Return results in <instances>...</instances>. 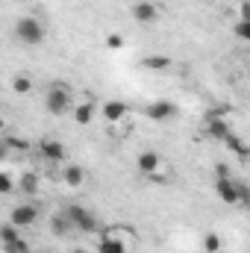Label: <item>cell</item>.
I'll use <instances>...</instances> for the list:
<instances>
[{
	"label": "cell",
	"mask_w": 250,
	"mask_h": 253,
	"mask_svg": "<svg viewBox=\"0 0 250 253\" xmlns=\"http://www.w3.org/2000/svg\"><path fill=\"white\" fill-rule=\"evenodd\" d=\"M94 118V103H74V121L80 126H88Z\"/></svg>",
	"instance_id": "14"
},
{
	"label": "cell",
	"mask_w": 250,
	"mask_h": 253,
	"mask_svg": "<svg viewBox=\"0 0 250 253\" xmlns=\"http://www.w3.org/2000/svg\"><path fill=\"white\" fill-rule=\"evenodd\" d=\"M103 118L109 121V124H121L126 118V112H129V106H126L124 100H109V103H103Z\"/></svg>",
	"instance_id": "11"
},
{
	"label": "cell",
	"mask_w": 250,
	"mask_h": 253,
	"mask_svg": "<svg viewBox=\"0 0 250 253\" xmlns=\"http://www.w3.org/2000/svg\"><path fill=\"white\" fill-rule=\"evenodd\" d=\"M233 33H236V39L250 42V21H248V18H239V21H236V27H233Z\"/></svg>",
	"instance_id": "22"
},
{
	"label": "cell",
	"mask_w": 250,
	"mask_h": 253,
	"mask_svg": "<svg viewBox=\"0 0 250 253\" xmlns=\"http://www.w3.org/2000/svg\"><path fill=\"white\" fill-rule=\"evenodd\" d=\"M12 91H15V94H30V91H33V80H30L27 74H15V77H12Z\"/></svg>",
	"instance_id": "18"
},
{
	"label": "cell",
	"mask_w": 250,
	"mask_h": 253,
	"mask_svg": "<svg viewBox=\"0 0 250 253\" xmlns=\"http://www.w3.org/2000/svg\"><path fill=\"white\" fill-rule=\"evenodd\" d=\"M106 47H109V50H121V47H124V39H121L118 33H112V36L106 39Z\"/></svg>",
	"instance_id": "25"
},
{
	"label": "cell",
	"mask_w": 250,
	"mask_h": 253,
	"mask_svg": "<svg viewBox=\"0 0 250 253\" xmlns=\"http://www.w3.org/2000/svg\"><path fill=\"white\" fill-rule=\"evenodd\" d=\"M203 251L218 253L221 251V236H218V233H206V236H203Z\"/></svg>",
	"instance_id": "21"
},
{
	"label": "cell",
	"mask_w": 250,
	"mask_h": 253,
	"mask_svg": "<svg viewBox=\"0 0 250 253\" xmlns=\"http://www.w3.org/2000/svg\"><path fill=\"white\" fill-rule=\"evenodd\" d=\"M30 253H47V251H30Z\"/></svg>",
	"instance_id": "31"
},
{
	"label": "cell",
	"mask_w": 250,
	"mask_h": 253,
	"mask_svg": "<svg viewBox=\"0 0 250 253\" xmlns=\"http://www.w3.org/2000/svg\"><path fill=\"white\" fill-rule=\"evenodd\" d=\"M203 129H206V135H212L215 141H224V138L233 132V129H230V121L221 118V115H209V121H206Z\"/></svg>",
	"instance_id": "8"
},
{
	"label": "cell",
	"mask_w": 250,
	"mask_h": 253,
	"mask_svg": "<svg viewBox=\"0 0 250 253\" xmlns=\"http://www.w3.org/2000/svg\"><path fill=\"white\" fill-rule=\"evenodd\" d=\"M15 39L21 44H42L44 42V24L33 15H24L15 21Z\"/></svg>",
	"instance_id": "2"
},
{
	"label": "cell",
	"mask_w": 250,
	"mask_h": 253,
	"mask_svg": "<svg viewBox=\"0 0 250 253\" xmlns=\"http://www.w3.org/2000/svg\"><path fill=\"white\" fill-rule=\"evenodd\" d=\"M141 68H144V71H165V68H171V56H162V53L144 56V59H141Z\"/></svg>",
	"instance_id": "15"
},
{
	"label": "cell",
	"mask_w": 250,
	"mask_h": 253,
	"mask_svg": "<svg viewBox=\"0 0 250 253\" xmlns=\"http://www.w3.org/2000/svg\"><path fill=\"white\" fill-rule=\"evenodd\" d=\"M15 3H30V0H15Z\"/></svg>",
	"instance_id": "30"
},
{
	"label": "cell",
	"mask_w": 250,
	"mask_h": 253,
	"mask_svg": "<svg viewBox=\"0 0 250 253\" xmlns=\"http://www.w3.org/2000/svg\"><path fill=\"white\" fill-rule=\"evenodd\" d=\"M147 118L150 121H171V118H177V103H171V100H153V103H147Z\"/></svg>",
	"instance_id": "6"
},
{
	"label": "cell",
	"mask_w": 250,
	"mask_h": 253,
	"mask_svg": "<svg viewBox=\"0 0 250 253\" xmlns=\"http://www.w3.org/2000/svg\"><path fill=\"white\" fill-rule=\"evenodd\" d=\"M132 18H135L138 24H153V21L159 18V9H156V3H150V0H138V3L132 6Z\"/></svg>",
	"instance_id": "9"
},
{
	"label": "cell",
	"mask_w": 250,
	"mask_h": 253,
	"mask_svg": "<svg viewBox=\"0 0 250 253\" xmlns=\"http://www.w3.org/2000/svg\"><path fill=\"white\" fill-rule=\"evenodd\" d=\"M62 180H65V186H71V189H80V186L85 183V171H83L80 165H65Z\"/></svg>",
	"instance_id": "13"
},
{
	"label": "cell",
	"mask_w": 250,
	"mask_h": 253,
	"mask_svg": "<svg viewBox=\"0 0 250 253\" xmlns=\"http://www.w3.org/2000/svg\"><path fill=\"white\" fill-rule=\"evenodd\" d=\"M215 177H218V180H221V177H230V168H227L224 162H218V165H215Z\"/></svg>",
	"instance_id": "26"
},
{
	"label": "cell",
	"mask_w": 250,
	"mask_h": 253,
	"mask_svg": "<svg viewBox=\"0 0 250 253\" xmlns=\"http://www.w3.org/2000/svg\"><path fill=\"white\" fill-rule=\"evenodd\" d=\"M15 189L21 191V194H30V197H33V194H39V189H42V177H39V171H33V168H30V171H24V174H21V180L15 183Z\"/></svg>",
	"instance_id": "10"
},
{
	"label": "cell",
	"mask_w": 250,
	"mask_h": 253,
	"mask_svg": "<svg viewBox=\"0 0 250 253\" xmlns=\"http://www.w3.org/2000/svg\"><path fill=\"white\" fill-rule=\"evenodd\" d=\"M62 212H65V218L71 221L74 230H80V233H94L97 230V215L91 209H85L80 203H71V206H65Z\"/></svg>",
	"instance_id": "3"
},
{
	"label": "cell",
	"mask_w": 250,
	"mask_h": 253,
	"mask_svg": "<svg viewBox=\"0 0 250 253\" xmlns=\"http://www.w3.org/2000/svg\"><path fill=\"white\" fill-rule=\"evenodd\" d=\"M3 251H6V253H30V245H27L24 239H15V242L3 245Z\"/></svg>",
	"instance_id": "23"
},
{
	"label": "cell",
	"mask_w": 250,
	"mask_h": 253,
	"mask_svg": "<svg viewBox=\"0 0 250 253\" xmlns=\"http://www.w3.org/2000/svg\"><path fill=\"white\" fill-rule=\"evenodd\" d=\"M71 253H88V251H85V248H74Z\"/></svg>",
	"instance_id": "28"
},
{
	"label": "cell",
	"mask_w": 250,
	"mask_h": 253,
	"mask_svg": "<svg viewBox=\"0 0 250 253\" xmlns=\"http://www.w3.org/2000/svg\"><path fill=\"white\" fill-rule=\"evenodd\" d=\"M39 221V206L36 203H15L9 209V224H15L18 230L21 227H33Z\"/></svg>",
	"instance_id": "4"
},
{
	"label": "cell",
	"mask_w": 250,
	"mask_h": 253,
	"mask_svg": "<svg viewBox=\"0 0 250 253\" xmlns=\"http://www.w3.org/2000/svg\"><path fill=\"white\" fill-rule=\"evenodd\" d=\"M15 239H21V230L15 227V224H0V245H9V242H15Z\"/></svg>",
	"instance_id": "19"
},
{
	"label": "cell",
	"mask_w": 250,
	"mask_h": 253,
	"mask_svg": "<svg viewBox=\"0 0 250 253\" xmlns=\"http://www.w3.org/2000/svg\"><path fill=\"white\" fill-rule=\"evenodd\" d=\"M12 191H15V180H12V174L0 171V194H12Z\"/></svg>",
	"instance_id": "24"
},
{
	"label": "cell",
	"mask_w": 250,
	"mask_h": 253,
	"mask_svg": "<svg viewBox=\"0 0 250 253\" xmlns=\"http://www.w3.org/2000/svg\"><path fill=\"white\" fill-rule=\"evenodd\" d=\"M3 144H6V150H18V153L30 150V141H27V138H21V135H9Z\"/></svg>",
	"instance_id": "20"
},
{
	"label": "cell",
	"mask_w": 250,
	"mask_h": 253,
	"mask_svg": "<svg viewBox=\"0 0 250 253\" xmlns=\"http://www.w3.org/2000/svg\"><path fill=\"white\" fill-rule=\"evenodd\" d=\"M44 106H47V112H50V115H56V118L68 115V112L74 109V97H71V88H68V85H62V83H53V85L47 88Z\"/></svg>",
	"instance_id": "1"
},
{
	"label": "cell",
	"mask_w": 250,
	"mask_h": 253,
	"mask_svg": "<svg viewBox=\"0 0 250 253\" xmlns=\"http://www.w3.org/2000/svg\"><path fill=\"white\" fill-rule=\"evenodd\" d=\"M97 253H126V245L124 239H118L115 233H106L100 239V245H97Z\"/></svg>",
	"instance_id": "12"
},
{
	"label": "cell",
	"mask_w": 250,
	"mask_h": 253,
	"mask_svg": "<svg viewBox=\"0 0 250 253\" xmlns=\"http://www.w3.org/2000/svg\"><path fill=\"white\" fill-rule=\"evenodd\" d=\"M224 144H227V150H233L239 159H248V144H245V141H242L236 132H230V135L224 138Z\"/></svg>",
	"instance_id": "17"
},
{
	"label": "cell",
	"mask_w": 250,
	"mask_h": 253,
	"mask_svg": "<svg viewBox=\"0 0 250 253\" xmlns=\"http://www.w3.org/2000/svg\"><path fill=\"white\" fill-rule=\"evenodd\" d=\"M71 230H74V227H71V221L65 218V212H56V215L50 218V233H53V236L62 239V236H68Z\"/></svg>",
	"instance_id": "16"
},
{
	"label": "cell",
	"mask_w": 250,
	"mask_h": 253,
	"mask_svg": "<svg viewBox=\"0 0 250 253\" xmlns=\"http://www.w3.org/2000/svg\"><path fill=\"white\" fill-rule=\"evenodd\" d=\"M6 153H9V150H6V144L0 141V159H6Z\"/></svg>",
	"instance_id": "27"
},
{
	"label": "cell",
	"mask_w": 250,
	"mask_h": 253,
	"mask_svg": "<svg viewBox=\"0 0 250 253\" xmlns=\"http://www.w3.org/2000/svg\"><path fill=\"white\" fill-rule=\"evenodd\" d=\"M135 168H138L144 177H153V174L162 168V156H159L156 150H141L138 159H135Z\"/></svg>",
	"instance_id": "7"
},
{
	"label": "cell",
	"mask_w": 250,
	"mask_h": 253,
	"mask_svg": "<svg viewBox=\"0 0 250 253\" xmlns=\"http://www.w3.org/2000/svg\"><path fill=\"white\" fill-rule=\"evenodd\" d=\"M3 129H6V121H3V115H0V132H3Z\"/></svg>",
	"instance_id": "29"
},
{
	"label": "cell",
	"mask_w": 250,
	"mask_h": 253,
	"mask_svg": "<svg viewBox=\"0 0 250 253\" xmlns=\"http://www.w3.org/2000/svg\"><path fill=\"white\" fill-rule=\"evenodd\" d=\"M65 144L59 138H42L39 141V156L44 159V162H50V165H56V162H62L65 159Z\"/></svg>",
	"instance_id": "5"
}]
</instances>
